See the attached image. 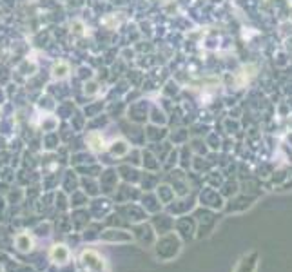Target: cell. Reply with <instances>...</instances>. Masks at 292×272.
<instances>
[{
    "label": "cell",
    "instance_id": "6da1fadb",
    "mask_svg": "<svg viewBox=\"0 0 292 272\" xmlns=\"http://www.w3.org/2000/svg\"><path fill=\"white\" fill-rule=\"evenodd\" d=\"M256 265H258V254L254 252V254H250V256H247V258H243L236 272H254Z\"/></svg>",
    "mask_w": 292,
    "mask_h": 272
},
{
    "label": "cell",
    "instance_id": "7a4b0ae2",
    "mask_svg": "<svg viewBox=\"0 0 292 272\" xmlns=\"http://www.w3.org/2000/svg\"><path fill=\"white\" fill-rule=\"evenodd\" d=\"M15 243H17V247L20 249V251H31L33 249V238H31L30 234H18L17 238H15Z\"/></svg>",
    "mask_w": 292,
    "mask_h": 272
},
{
    "label": "cell",
    "instance_id": "3957f363",
    "mask_svg": "<svg viewBox=\"0 0 292 272\" xmlns=\"http://www.w3.org/2000/svg\"><path fill=\"white\" fill-rule=\"evenodd\" d=\"M87 142H89V147L93 149V151H104V138H102L98 132H91V134L87 136Z\"/></svg>",
    "mask_w": 292,
    "mask_h": 272
},
{
    "label": "cell",
    "instance_id": "277c9868",
    "mask_svg": "<svg viewBox=\"0 0 292 272\" xmlns=\"http://www.w3.org/2000/svg\"><path fill=\"white\" fill-rule=\"evenodd\" d=\"M51 258H53L54 261H67L69 252H67V249L64 247V245H56V247H53V251H51Z\"/></svg>",
    "mask_w": 292,
    "mask_h": 272
},
{
    "label": "cell",
    "instance_id": "5b68a950",
    "mask_svg": "<svg viewBox=\"0 0 292 272\" xmlns=\"http://www.w3.org/2000/svg\"><path fill=\"white\" fill-rule=\"evenodd\" d=\"M54 76H59V78H66L67 73H69V66L64 62H59L56 66H54Z\"/></svg>",
    "mask_w": 292,
    "mask_h": 272
}]
</instances>
